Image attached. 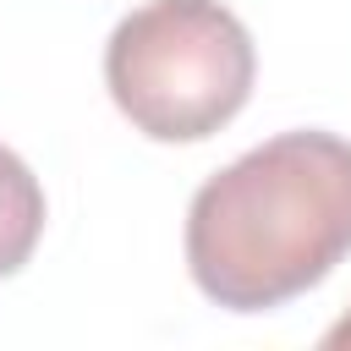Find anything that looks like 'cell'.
Returning a JSON list of instances; mask_svg holds the SVG:
<instances>
[{"label": "cell", "mask_w": 351, "mask_h": 351, "mask_svg": "<svg viewBox=\"0 0 351 351\" xmlns=\"http://www.w3.org/2000/svg\"><path fill=\"white\" fill-rule=\"evenodd\" d=\"M351 258V143L280 132L208 176L186 208V274L230 313H269Z\"/></svg>", "instance_id": "6da1fadb"}, {"label": "cell", "mask_w": 351, "mask_h": 351, "mask_svg": "<svg viewBox=\"0 0 351 351\" xmlns=\"http://www.w3.org/2000/svg\"><path fill=\"white\" fill-rule=\"evenodd\" d=\"M258 49L219 0H148L104 44L115 110L154 143H203L252 99Z\"/></svg>", "instance_id": "7a4b0ae2"}, {"label": "cell", "mask_w": 351, "mask_h": 351, "mask_svg": "<svg viewBox=\"0 0 351 351\" xmlns=\"http://www.w3.org/2000/svg\"><path fill=\"white\" fill-rule=\"evenodd\" d=\"M44 236V186L22 154L0 148V280H11Z\"/></svg>", "instance_id": "3957f363"}, {"label": "cell", "mask_w": 351, "mask_h": 351, "mask_svg": "<svg viewBox=\"0 0 351 351\" xmlns=\"http://www.w3.org/2000/svg\"><path fill=\"white\" fill-rule=\"evenodd\" d=\"M324 346H351V313H346L340 324H329V329H324Z\"/></svg>", "instance_id": "277c9868"}]
</instances>
